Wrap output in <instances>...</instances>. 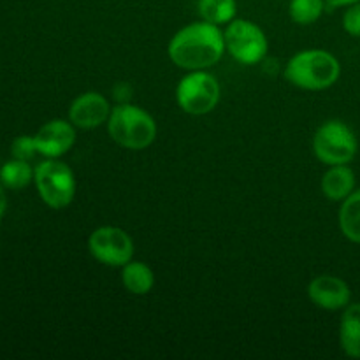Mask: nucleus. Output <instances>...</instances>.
Returning <instances> with one entry per match:
<instances>
[{
    "label": "nucleus",
    "mask_w": 360,
    "mask_h": 360,
    "mask_svg": "<svg viewBox=\"0 0 360 360\" xmlns=\"http://www.w3.org/2000/svg\"><path fill=\"white\" fill-rule=\"evenodd\" d=\"M176 101L188 115H207L220 102V83L206 70H192L179 81Z\"/></svg>",
    "instance_id": "nucleus-7"
},
{
    "label": "nucleus",
    "mask_w": 360,
    "mask_h": 360,
    "mask_svg": "<svg viewBox=\"0 0 360 360\" xmlns=\"http://www.w3.org/2000/svg\"><path fill=\"white\" fill-rule=\"evenodd\" d=\"M34 183L42 202L51 210H63L76 195L72 169L56 158H48L34 169Z\"/></svg>",
    "instance_id": "nucleus-4"
},
{
    "label": "nucleus",
    "mask_w": 360,
    "mask_h": 360,
    "mask_svg": "<svg viewBox=\"0 0 360 360\" xmlns=\"http://www.w3.org/2000/svg\"><path fill=\"white\" fill-rule=\"evenodd\" d=\"M225 51L224 32L210 21H197L176 32L169 42V58L185 70H206L218 63Z\"/></svg>",
    "instance_id": "nucleus-1"
},
{
    "label": "nucleus",
    "mask_w": 360,
    "mask_h": 360,
    "mask_svg": "<svg viewBox=\"0 0 360 360\" xmlns=\"http://www.w3.org/2000/svg\"><path fill=\"white\" fill-rule=\"evenodd\" d=\"M122 281L127 290L134 295H146L155 285V274L151 267L144 262L130 260L123 266Z\"/></svg>",
    "instance_id": "nucleus-14"
},
{
    "label": "nucleus",
    "mask_w": 360,
    "mask_h": 360,
    "mask_svg": "<svg viewBox=\"0 0 360 360\" xmlns=\"http://www.w3.org/2000/svg\"><path fill=\"white\" fill-rule=\"evenodd\" d=\"M308 295L313 304L319 308L327 309V311H338L350 304L352 290L347 281L341 278L333 276V274H322V276L313 278L308 287Z\"/></svg>",
    "instance_id": "nucleus-9"
},
{
    "label": "nucleus",
    "mask_w": 360,
    "mask_h": 360,
    "mask_svg": "<svg viewBox=\"0 0 360 360\" xmlns=\"http://www.w3.org/2000/svg\"><path fill=\"white\" fill-rule=\"evenodd\" d=\"M225 49L232 55V58L245 65L260 63L267 55L266 34L257 23L243 18H234L225 28Z\"/></svg>",
    "instance_id": "nucleus-6"
},
{
    "label": "nucleus",
    "mask_w": 360,
    "mask_h": 360,
    "mask_svg": "<svg viewBox=\"0 0 360 360\" xmlns=\"http://www.w3.org/2000/svg\"><path fill=\"white\" fill-rule=\"evenodd\" d=\"M108 132L116 144L127 150H144L157 137V123L144 109L122 102L111 109Z\"/></svg>",
    "instance_id": "nucleus-3"
},
{
    "label": "nucleus",
    "mask_w": 360,
    "mask_h": 360,
    "mask_svg": "<svg viewBox=\"0 0 360 360\" xmlns=\"http://www.w3.org/2000/svg\"><path fill=\"white\" fill-rule=\"evenodd\" d=\"M343 28L347 34L360 37V2L348 6L343 14Z\"/></svg>",
    "instance_id": "nucleus-20"
},
{
    "label": "nucleus",
    "mask_w": 360,
    "mask_h": 360,
    "mask_svg": "<svg viewBox=\"0 0 360 360\" xmlns=\"http://www.w3.org/2000/svg\"><path fill=\"white\" fill-rule=\"evenodd\" d=\"M34 181V169L30 167L27 160H13L6 162L0 167V183L9 190H21Z\"/></svg>",
    "instance_id": "nucleus-17"
},
{
    "label": "nucleus",
    "mask_w": 360,
    "mask_h": 360,
    "mask_svg": "<svg viewBox=\"0 0 360 360\" xmlns=\"http://www.w3.org/2000/svg\"><path fill=\"white\" fill-rule=\"evenodd\" d=\"M357 2H360V0H326V4L329 7H348Z\"/></svg>",
    "instance_id": "nucleus-22"
},
{
    "label": "nucleus",
    "mask_w": 360,
    "mask_h": 360,
    "mask_svg": "<svg viewBox=\"0 0 360 360\" xmlns=\"http://www.w3.org/2000/svg\"><path fill=\"white\" fill-rule=\"evenodd\" d=\"M340 60L326 49H306L297 53L285 67L288 83L302 90H327L340 79Z\"/></svg>",
    "instance_id": "nucleus-2"
},
{
    "label": "nucleus",
    "mask_w": 360,
    "mask_h": 360,
    "mask_svg": "<svg viewBox=\"0 0 360 360\" xmlns=\"http://www.w3.org/2000/svg\"><path fill=\"white\" fill-rule=\"evenodd\" d=\"M355 190V172L347 164L330 165L322 178V192L330 200H345Z\"/></svg>",
    "instance_id": "nucleus-12"
},
{
    "label": "nucleus",
    "mask_w": 360,
    "mask_h": 360,
    "mask_svg": "<svg viewBox=\"0 0 360 360\" xmlns=\"http://www.w3.org/2000/svg\"><path fill=\"white\" fill-rule=\"evenodd\" d=\"M37 153L46 158H58L65 155L76 141V130L65 120H51L44 123L34 136Z\"/></svg>",
    "instance_id": "nucleus-10"
},
{
    "label": "nucleus",
    "mask_w": 360,
    "mask_h": 360,
    "mask_svg": "<svg viewBox=\"0 0 360 360\" xmlns=\"http://www.w3.org/2000/svg\"><path fill=\"white\" fill-rule=\"evenodd\" d=\"M35 153H37V146H35L34 136H20L11 144V155L18 160L28 162L30 158H34Z\"/></svg>",
    "instance_id": "nucleus-19"
},
{
    "label": "nucleus",
    "mask_w": 360,
    "mask_h": 360,
    "mask_svg": "<svg viewBox=\"0 0 360 360\" xmlns=\"http://www.w3.org/2000/svg\"><path fill=\"white\" fill-rule=\"evenodd\" d=\"M326 0H290L288 6L290 18L299 25H311L319 21Z\"/></svg>",
    "instance_id": "nucleus-18"
},
{
    "label": "nucleus",
    "mask_w": 360,
    "mask_h": 360,
    "mask_svg": "<svg viewBox=\"0 0 360 360\" xmlns=\"http://www.w3.org/2000/svg\"><path fill=\"white\" fill-rule=\"evenodd\" d=\"M340 229L348 241L360 245V190H354L340 210Z\"/></svg>",
    "instance_id": "nucleus-15"
},
{
    "label": "nucleus",
    "mask_w": 360,
    "mask_h": 360,
    "mask_svg": "<svg viewBox=\"0 0 360 360\" xmlns=\"http://www.w3.org/2000/svg\"><path fill=\"white\" fill-rule=\"evenodd\" d=\"M359 150L354 130L341 120H329L319 127L313 139V151L326 165L350 164Z\"/></svg>",
    "instance_id": "nucleus-5"
},
{
    "label": "nucleus",
    "mask_w": 360,
    "mask_h": 360,
    "mask_svg": "<svg viewBox=\"0 0 360 360\" xmlns=\"http://www.w3.org/2000/svg\"><path fill=\"white\" fill-rule=\"evenodd\" d=\"M7 211V195H6V186L0 183V220L4 218Z\"/></svg>",
    "instance_id": "nucleus-21"
},
{
    "label": "nucleus",
    "mask_w": 360,
    "mask_h": 360,
    "mask_svg": "<svg viewBox=\"0 0 360 360\" xmlns=\"http://www.w3.org/2000/svg\"><path fill=\"white\" fill-rule=\"evenodd\" d=\"M111 115V105L104 95L97 91H86L79 95L69 108V120L77 129H97L108 122Z\"/></svg>",
    "instance_id": "nucleus-11"
},
{
    "label": "nucleus",
    "mask_w": 360,
    "mask_h": 360,
    "mask_svg": "<svg viewBox=\"0 0 360 360\" xmlns=\"http://www.w3.org/2000/svg\"><path fill=\"white\" fill-rule=\"evenodd\" d=\"M340 343L347 357L360 359V302L345 308L340 323Z\"/></svg>",
    "instance_id": "nucleus-13"
},
{
    "label": "nucleus",
    "mask_w": 360,
    "mask_h": 360,
    "mask_svg": "<svg viewBox=\"0 0 360 360\" xmlns=\"http://www.w3.org/2000/svg\"><path fill=\"white\" fill-rule=\"evenodd\" d=\"M200 18L213 25H229L238 13L236 0H199L197 4Z\"/></svg>",
    "instance_id": "nucleus-16"
},
{
    "label": "nucleus",
    "mask_w": 360,
    "mask_h": 360,
    "mask_svg": "<svg viewBox=\"0 0 360 360\" xmlns=\"http://www.w3.org/2000/svg\"><path fill=\"white\" fill-rule=\"evenodd\" d=\"M88 250L97 262L111 267H123L134 257L132 239L118 227H101L91 232Z\"/></svg>",
    "instance_id": "nucleus-8"
}]
</instances>
